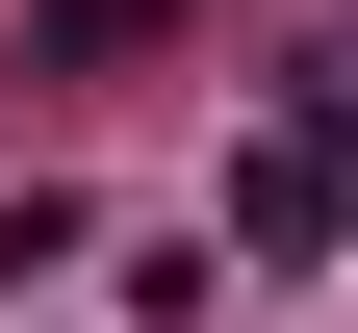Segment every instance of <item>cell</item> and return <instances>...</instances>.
Instances as JSON below:
<instances>
[{
  "instance_id": "1",
  "label": "cell",
  "mask_w": 358,
  "mask_h": 333,
  "mask_svg": "<svg viewBox=\"0 0 358 333\" xmlns=\"http://www.w3.org/2000/svg\"><path fill=\"white\" fill-rule=\"evenodd\" d=\"M256 128H282V154L333 179V231H358V52H307V77H282V103H256Z\"/></svg>"
},
{
  "instance_id": "2",
  "label": "cell",
  "mask_w": 358,
  "mask_h": 333,
  "mask_svg": "<svg viewBox=\"0 0 358 333\" xmlns=\"http://www.w3.org/2000/svg\"><path fill=\"white\" fill-rule=\"evenodd\" d=\"M179 0H26V77H103V52H154Z\"/></svg>"
},
{
  "instance_id": "3",
  "label": "cell",
  "mask_w": 358,
  "mask_h": 333,
  "mask_svg": "<svg viewBox=\"0 0 358 333\" xmlns=\"http://www.w3.org/2000/svg\"><path fill=\"white\" fill-rule=\"evenodd\" d=\"M52 257H103V205H77V179H26V205H0V282H52Z\"/></svg>"
}]
</instances>
